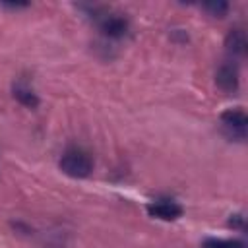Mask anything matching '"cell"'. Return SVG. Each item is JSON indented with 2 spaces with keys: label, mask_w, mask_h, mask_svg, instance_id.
<instances>
[{
  "label": "cell",
  "mask_w": 248,
  "mask_h": 248,
  "mask_svg": "<svg viewBox=\"0 0 248 248\" xmlns=\"http://www.w3.org/2000/svg\"><path fill=\"white\" fill-rule=\"evenodd\" d=\"M203 10L209 16H213V17H223L229 12V4L223 2V0H211V2H205L203 4Z\"/></svg>",
  "instance_id": "9c48e42d"
},
{
  "label": "cell",
  "mask_w": 248,
  "mask_h": 248,
  "mask_svg": "<svg viewBox=\"0 0 248 248\" xmlns=\"http://www.w3.org/2000/svg\"><path fill=\"white\" fill-rule=\"evenodd\" d=\"M225 46H227V52L232 54V56H244L246 54V46H248V41H246V35L240 27H234L227 33L225 37Z\"/></svg>",
  "instance_id": "8992f818"
},
{
  "label": "cell",
  "mask_w": 248,
  "mask_h": 248,
  "mask_svg": "<svg viewBox=\"0 0 248 248\" xmlns=\"http://www.w3.org/2000/svg\"><path fill=\"white\" fill-rule=\"evenodd\" d=\"M238 66L234 62H223L217 68L215 74V83L219 85V89L227 91V93H234L238 89Z\"/></svg>",
  "instance_id": "5b68a950"
},
{
  "label": "cell",
  "mask_w": 248,
  "mask_h": 248,
  "mask_svg": "<svg viewBox=\"0 0 248 248\" xmlns=\"http://www.w3.org/2000/svg\"><path fill=\"white\" fill-rule=\"evenodd\" d=\"M202 248H244V242L232 238H205Z\"/></svg>",
  "instance_id": "ba28073f"
},
{
  "label": "cell",
  "mask_w": 248,
  "mask_h": 248,
  "mask_svg": "<svg viewBox=\"0 0 248 248\" xmlns=\"http://www.w3.org/2000/svg\"><path fill=\"white\" fill-rule=\"evenodd\" d=\"M147 213L151 217H157V219H163V221H174L182 215V205L176 203L174 200L159 198V200H153L147 205Z\"/></svg>",
  "instance_id": "3957f363"
},
{
  "label": "cell",
  "mask_w": 248,
  "mask_h": 248,
  "mask_svg": "<svg viewBox=\"0 0 248 248\" xmlns=\"http://www.w3.org/2000/svg\"><path fill=\"white\" fill-rule=\"evenodd\" d=\"M231 225H236V227H242V217H240V215H234V223H231Z\"/></svg>",
  "instance_id": "30bf717a"
},
{
  "label": "cell",
  "mask_w": 248,
  "mask_h": 248,
  "mask_svg": "<svg viewBox=\"0 0 248 248\" xmlns=\"http://www.w3.org/2000/svg\"><path fill=\"white\" fill-rule=\"evenodd\" d=\"M97 17H99V27L107 37L120 39L128 33V19L122 17L120 14H103Z\"/></svg>",
  "instance_id": "277c9868"
},
{
  "label": "cell",
  "mask_w": 248,
  "mask_h": 248,
  "mask_svg": "<svg viewBox=\"0 0 248 248\" xmlns=\"http://www.w3.org/2000/svg\"><path fill=\"white\" fill-rule=\"evenodd\" d=\"M221 126L225 130V134L232 140L242 141L246 138L248 132V118L246 112L242 108H229L221 114Z\"/></svg>",
  "instance_id": "7a4b0ae2"
},
{
  "label": "cell",
  "mask_w": 248,
  "mask_h": 248,
  "mask_svg": "<svg viewBox=\"0 0 248 248\" xmlns=\"http://www.w3.org/2000/svg\"><path fill=\"white\" fill-rule=\"evenodd\" d=\"M60 169L64 174L72 178H85L93 169V159L87 151L72 147L64 151V155L60 157Z\"/></svg>",
  "instance_id": "6da1fadb"
},
{
  "label": "cell",
  "mask_w": 248,
  "mask_h": 248,
  "mask_svg": "<svg viewBox=\"0 0 248 248\" xmlns=\"http://www.w3.org/2000/svg\"><path fill=\"white\" fill-rule=\"evenodd\" d=\"M14 97H16L23 107H29V108H35V107L39 105V99H37L35 91H33L31 85L25 83V81H17V83L14 85Z\"/></svg>",
  "instance_id": "52a82bcc"
}]
</instances>
